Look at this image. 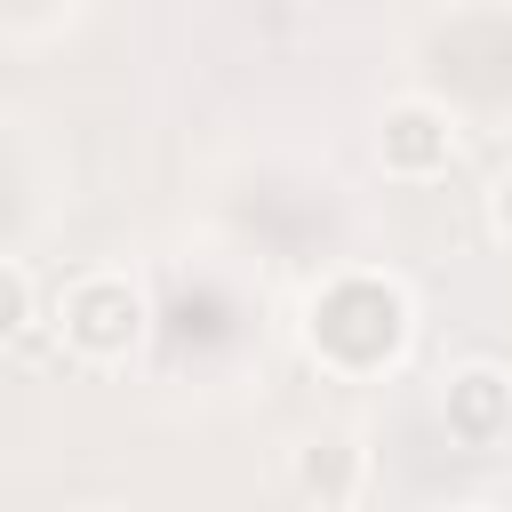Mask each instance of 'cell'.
<instances>
[{
	"label": "cell",
	"instance_id": "cell-8",
	"mask_svg": "<svg viewBox=\"0 0 512 512\" xmlns=\"http://www.w3.org/2000/svg\"><path fill=\"white\" fill-rule=\"evenodd\" d=\"M304 512H360V496H312Z\"/></svg>",
	"mask_w": 512,
	"mask_h": 512
},
{
	"label": "cell",
	"instance_id": "cell-10",
	"mask_svg": "<svg viewBox=\"0 0 512 512\" xmlns=\"http://www.w3.org/2000/svg\"><path fill=\"white\" fill-rule=\"evenodd\" d=\"M104 512H120V504H104Z\"/></svg>",
	"mask_w": 512,
	"mask_h": 512
},
{
	"label": "cell",
	"instance_id": "cell-6",
	"mask_svg": "<svg viewBox=\"0 0 512 512\" xmlns=\"http://www.w3.org/2000/svg\"><path fill=\"white\" fill-rule=\"evenodd\" d=\"M32 320H40V288H32V272L16 256H0V344H16Z\"/></svg>",
	"mask_w": 512,
	"mask_h": 512
},
{
	"label": "cell",
	"instance_id": "cell-1",
	"mask_svg": "<svg viewBox=\"0 0 512 512\" xmlns=\"http://www.w3.org/2000/svg\"><path fill=\"white\" fill-rule=\"evenodd\" d=\"M416 344V312H408V288L384 280V272H328L312 296H304V352L328 368V376H384L400 368Z\"/></svg>",
	"mask_w": 512,
	"mask_h": 512
},
{
	"label": "cell",
	"instance_id": "cell-7",
	"mask_svg": "<svg viewBox=\"0 0 512 512\" xmlns=\"http://www.w3.org/2000/svg\"><path fill=\"white\" fill-rule=\"evenodd\" d=\"M488 232H496V240H512V160L488 176Z\"/></svg>",
	"mask_w": 512,
	"mask_h": 512
},
{
	"label": "cell",
	"instance_id": "cell-3",
	"mask_svg": "<svg viewBox=\"0 0 512 512\" xmlns=\"http://www.w3.org/2000/svg\"><path fill=\"white\" fill-rule=\"evenodd\" d=\"M456 112L448 104H432V96H400V104H384V120H376V160H384V176H400V184H432V176H448L456 168Z\"/></svg>",
	"mask_w": 512,
	"mask_h": 512
},
{
	"label": "cell",
	"instance_id": "cell-4",
	"mask_svg": "<svg viewBox=\"0 0 512 512\" xmlns=\"http://www.w3.org/2000/svg\"><path fill=\"white\" fill-rule=\"evenodd\" d=\"M440 424H448V440L472 448V456L504 448V440H512V376H504L496 360L448 368V384H440Z\"/></svg>",
	"mask_w": 512,
	"mask_h": 512
},
{
	"label": "cell",
	"instance_id": "cell-9",
	"mask_svg": "<svg viewBox=\"0 0 512 512\" xmlns=\"http://www.w3.org/2000/svg\"><path fill=\"white\" fill-rule=\"evenodd\" d=\"M448 512H496V504H480V496H464V504H448Z\"/></svg>",
	"mask_w": 512,
	"mask_h": 512
},
{
	"label": "cell",
	"instance_id": "cell-5",
	"mask_svg": "<svg viewBox=\"0 0 512 512\" xmlns=\"http://www.w3.org/2000/svg\"><path fill=\"white\" fill-rule=\"evenodd\" d=\"M296 496L312 504V496H360V472H368V456H360V440L352 432H312L304 448H296Z\"/></svg>",
	"mask_w": 512,
	"mask_h": 512
},
{
	"label": "cell",
	"instance_id": "cell-2",
	"mask_svg": "<svg viewBox=\"0 0 512 512\" xmlns=\"http://www.w3.org/2000/svg\"><path fill=\"white\" fill-rule=\"evenodd\" d=\"M144 328H152V312H144V288H136L128 272H80V280L56 288V336H64V352L88 360V368L136 360Z\"/></svg>",
	"mask_w": 512,
	"mask_h": 512
}]
</instances>
